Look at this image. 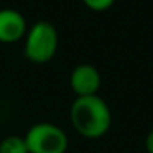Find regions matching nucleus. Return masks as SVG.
Wrapping results in <instances>:
<instances>
[{"label":"nucleus","mask_w":153,"mask_h":153,"mask_svg":"<svg viewBox=\"0 0 153 153\" xmlns=\"http://www.w3.org/2000/svg\"><path fill=\"white\" fill-rule=\"evenodd\" d=\"M69 122L74 132L86 140H99L112 127V110L105 99L96 96L74 97L69 107Z\"/></svg>","instance_id":"nucleus-1"},{"label":"nucleus","mask_w":153,"mask_h":153,"mask_svg":"<svg viewBox=\"0 0 153 153\" xmlns=\"http://www.w3.org/2000/svg\"><path fill=\"white\" fill-rule=\"evenodd\" d=\"M59 46L58 30L51 22H35L23 38V54L33 64H46L56 56Z\"/></svg>","instance_id":"nucleus-2"},{"label":"nucleus","mask_w":153,"mask_h":153,"mask_svg":"<svg viewBox=\"0 0 153 153\" xmlns=\"http://www.w3.org/2000/svg\"><path fill=\"white\" fill-rule=\"evenodd\" d=\"M28 153H66L69 137L59 125L53 122H36L23 135Z\"/></svg>","instance_id":"nucleus-3"},{"label":"nucleus","mask_w":153,"mask_h":153,"mask_svg":"<svg viewBox=\"0 0 153 153\" xmlns=\"http://www.w3.org/2000/svg\"><path fill=\"white\" fill-rule=\"evenodd\" d=\"M102 86V76L94 64L81 63L73 68L69 74V87L76 97L96 96Z\"/></svg>","instance_id":"nucleus-4"},{"label":"nucleus","mask_w":153,"mask_h":153,"mask_svg":"<svg viewBox=\"0 0 153 153\" xmlns=\"http://www.w3.org/2000/svg\"><path fill=\"white\" fill-rule=\"evenodd\" d=\"M28 31L27 18L15 8H0V43L13 45L25 38Z\"/></svg>","instance_id":"nucleus-5"},{"label":"nucleus","mask_w":153,"mask_h":153,"mask_svg":"<svg viewBox=\"0 0 153 153\" xmlns=\"http://www.w3.org/2000/svg\"><path fill=\"white\" fill-rule=\"evenodd\" d=\"M0 153H28L23 135H7L0 140Z\"/></svg>","instance_id":"nucleus-6"},{"label":"nucleus","mask_w":153,"mask_h":153,"mask_svg":"<svg viewBox=\"0 0 153 153\" xmlns=\"http://www.w3.org/2000/svg\"><path fill=\"white\" fill-rule=\"evenodd\" d=\"M82 4L86 5L91 12L102 13V12H107L114 7L115 0H82Z\"/></svg>","instance_id":"nucleus-7"},{"label":"nucleus","mask_w":153,"mask_h":153,"mask_svg":"<svg viewBox=\"0 0 153 153\" xmlns=\"http://www.w3.org/2000/svg\"><path fill=\"white\" fill-rule=\"evenodd\" d=\"M145 150H146V153H153V128L145 137Z\"/></svg>","instance_id":"nucleus-8"}]
</instances>
